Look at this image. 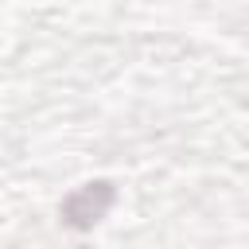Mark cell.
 Segmentation results:
<instances>
[{"label":"cell","instance_id":"cell-1","mask_svg":"<svg viewBox=\"0 0 249 249\" xmlns=\"http://www.w3.org/2000/svg\"><path fill=\"white\" fill-rule=\"evenodd\" d=\"M109 206H113V183L97 179V183L78 187V191L62 202V218H66V226H74V230H89L93 222L105 218Z\"/></svg>","mask_w":249,"mask_h":249}]
</instances>
